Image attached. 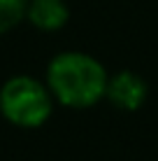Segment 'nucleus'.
I'll use <instances>...</instances> for the list:
<instances>
[{"label":"nucleus","mask_w":158,"mask_h":161,"mask_svg":"<svg viewBox=\"0 0 158 161\" xmlns=\"http://www.w3.org/2000/svg\"><path fill=\"white\" fill-rule=\"evenodd\" d=\"M44 82L56 105L68 110H91L105 101L110 70L93 54L65 49L47 61Z\"/></svg>","instance_id":"nucleus-1"},{"label":"nucleus","mask_w":158,"mask_h":161,"mask_svg":"<svg viewBox=\"0 0 158 161\" xmlns=\"http://www.w3.org/2000/svg\"><path fill=\"white\" fill-rule=\"evenodd\" d=\"M56 101L44 77L16 73L0 84V117L9 126L37 131L51 119Z\"/></svg>","instance_id":"nucleus-2"},{"label":"nucleus","mask_w":158,"mask_h":161,"mask_svg":"<svg viewBox=\"0 0 158 161\" xmlns=\"http://www.w3.org/2000/svg\"><path fill=\"white\" fill-rule=\"evenodd\" d=\"M146 98H149V84L142 75L128 68L110 73L105 101L112 108H116L119 112H137L144 108Z\"/></svg>","instance_id":"nucleus-3"},{"label":"nucleus","mask_w":158,"mask_h":161,"mask_svg":"<svg viewBox=\"0 0 158 161\" xmlns=\"http://www.w3.org/2000/svg\"><path fill=\"white\" fill-rule=\"evenodd\" d=\"M26 21L40 33H58L70 21V5L65 0H28Z\"/></svg>","instance_id":"nucleus-4"},{"label":"nucleus","mask_w":158,"mask_h":161,"mask_svg":"<svg viewBox=\"0 0 158 161\" xmlns=\"http://www.w3.org/2000/svg\"><path fill=\"white\" fill-rule=\"evenodd\" d=\"M28 14V0H0V35L19 28Z\"/></svg>","instance_id":"nucleus-5"}]
</instances>
